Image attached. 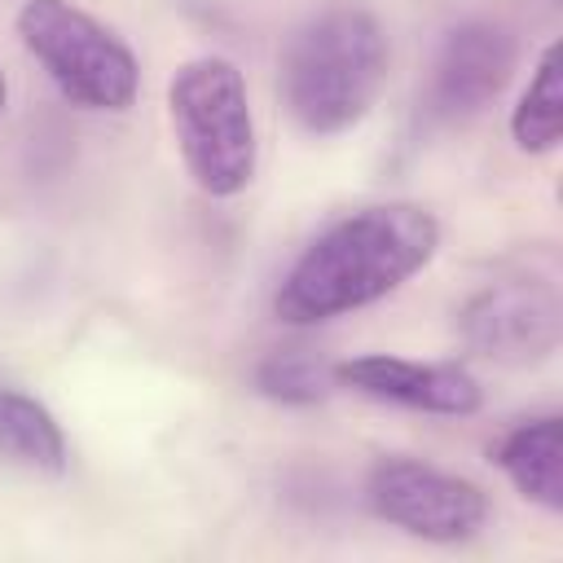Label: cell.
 <instances>
[{"mask_svg":"<svg viewBox=\"0 0 563 563\" xmlns=\"http://www.w3.org/2000/svg\"><path fill=\"white\" fill-rule=\"evenodd\" d=\"M4 101H9V79H4V70H0V114H4Z\"/></svg>","mask_w":563,"mask_h":563,"instance_id":"4fadbf2b","label":"cell"},{"mask_svg":"<svg viewBox=\"0 0 563 563\" xmlns=\"http://www.w3.org/2000/svg\"><path fill=\"white\" fill-rule=\"evenodd\" d=\"M334 365L317 361L312 352H273L255 369V387L282 405H312L330 391Z\"/></svg>","mask_w":563,"mask_h":563,"instance_id":"7c38bea8","label":"cell"},{"mask_svg":"<svg viewBox=\"0 0 563 563\" xmlns=\"http://www.w3.org/2000/svg\"><path fill=\"white\" fill-rule=\"evenodd\" d=\"M435 246L440 220L418 202H374L347 211L325 224L286 268L273 312L286 325H317L365 308L427 268Z\"/></svg>","mask_w":563,"mask_h":563,"instance_id":"6da1fadb","label":"cell"},{"mask_svg":"<svg viewBox=\"0 0 563 563\" xmlns=\"http://www.w3.org/2000/svg\"><path fill=\"white\" fill-rule=\"evenodd\" d=\"M0 457L40 471V475H62L70 462L66 435L57 427V418L48 413V405H40L31 391L22 387H4L0 383Z\"/></svg>","mask_w":563,"mask_h":563,"instance_id":"30bf717a","label":"cell"},{"mask_svg":"<svg viewBox=\"0 0 563 563\" xmlns=\"http://www.w3.org/2000/svg\"><path fill=\"white\" fill-rule=\"evenodd\" d=\"M493 462L506 471V479L537 501L541 510H563V422L559 413H537L515 422L497 449Z\"/></svg>","mask_w":563,"mask_h":563,"instance_id":"9c48e42d","label":"cell"},{"mask_svg":"<svg viewBox=\"0 0 563 563\" xmlns=\"http://www.w3.org/2000/svg\"><path fill=\"white\" fill-rule=\"evenodd\" d=\"M176 150L194 185L211 198H233L255 176V119L246 79L229 57H189L167 84Z\"/></svg>","mask_w":563,"mask_h":563,"instance_id":"3957f363","label":"cell"},{"mask_svg":"<svg viewBox=\"0 0 563 563\" xmlns=\"http://www.w3.org/2000/svg\"><path fill=\"white\" fill-rule=\"evenodd\" d=\"M334 387H352L374 400H391L405 409L422 413H444V418H466L479 409V383L462 365L444 361H409V356H352L334 365Z\"/></svg>","mask_w":563,"mask_h":563,"instance_id":"ba28073f","label":"cell"},{"mask_svg":"<svg viewBox=\"0 0 563 563\" xmlns=\"http://www.w3.org/2000/svg\"><path fill=\"white\" fill-rule=\"evenodd\" d=\"M563 132V88H559V44H545L537 70L510 114V136L523 154H550Z\"/></svg>","mask_w":563,"mask_h":563,"instance_id":"8fae6325","label":"cell"},{"mask_svg":"<svg viewBox=\"0 0 563 563\" xmlns=\"http://www.w3.org/2000/svg\"><path fill=\"white\" fill-rule=\"evenodd\" d=\"M18 35L66 101L84 110H128L136 101V53L88 9L70 0H26L18 9Z\"/></svg>","mask_w":563,"mask_h":563,"instance_id":"277c9868","label":"cell"},{"mask_svg":"<svg viewBox=\"0 0 563 563\" xmlns=\"http://www.w3.org/2000/svg\"><path fill=\"white\" fill-rule=\"evenodd\" d=\"M387 79V35L361 4L312 13L282 53V97L312 136L347 132L369 114Z\"/></svg>","mask_w":563,"mask_h":563,"instance_id":"7a4b0ae2","label":"cell"},{"mask_svg":"<svg viewBox=\"0 0 563 563\" xmlns=\"http://www.w3.org/2000/svg\"><path fill=\"white\" fill-rule=\"evenodd\" d=\"M462 339L497 365H537L563 339V303L545 277H501L462 303Z\"/></svg>","mask_w":563,"mask_h":563,"instance_id":"8992f818","label":"cell"},{"mask_svg":"<svg viewBox=\"0 0 563 563\" xmlns=\"http://www.w3.org/2000/svg\"><path fill=\"white\" fill-rule=\"evenodd\" d=\"M515 70V35L501 22L471 18L457 22L431 66L427 106L435 119H466L479 114Z\"/></svg>","mask_w":563,"mask_h":563,"instance_id":"52a82bcc","label":"cell"},{"mask_svg":"<svg viewBox=\"0 0 563 563\" xmlns=\"http://www.w3.org/2000/svg\"><path fill=\"white\" fill-rule=\"evenodd\" d=\"M365 501L378 519L422 541H466L488 519V497L479 484L405 453H387L369 466Z\"/></svg>","mask_w":563,"mask_h":563,"instance_id":"5b68a950","label":"cell"}]
</instances>
